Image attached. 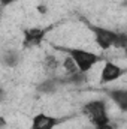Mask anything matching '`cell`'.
<instances>
[{
  "mask_svg": "<svg viewBox=\"0 0 127 129\" xmlns=\"http://www.w3.org/2000/svg\"><path fill=\"white\" fill-rule=\"evenodd\" d=\"M66 51L75 62L78 71L82 74H88L96 64H99L100 62H105L103 56L93 53V51L82 50V48H66Z\"/></svg>",
  "mask_w": 127,
  "mask_h": 129,
  "instance_id": "1",
  "label": "cell"
},
{
  "mask_svg": "<svg viewBox=\"0 0 127 129\" xmlns=\"http://www.w3.org/2000/svg\"><path fill=\"white\" fill-rule=\"evenodd\" d=\"M82 114L88 117L93 126H102L106 123H111V119L108 116L106 102L103 99H93L82 105Z\"/></svg>",
  "mask_w": 127,
  "mask_h": 129,
  "instance_id": "2",
  "label": "cell"
},
{
  "mask_svg": "<svg viewBox=\"0 0 127 129\" xmlns=\"http://www.w3.org/2000/svg\"><path fill=\"white\" fill-rule=\"evenodd\" d=\"M90 30L94 35V42L102 51H108L111 48H115L118 32L106 29V27H100V26H90Z\"/></svg>",
  "mask_w": 127,
  "mask_h": 129,
  "instance_id": "3",
  "label": "cell"
},
{
  "mask_svg": "<svg viewBox=\"0 0 127 129\" xmlns=\"http://www.w3.org/2000/svg\"><path fill=\"white\" fill-rule=\"evenodd\" d=\"M126 72H127L126 68H121L120 64H117L115 62L105 60V63H103L102 69H100V74H99V83L103 84V86L111 84V83H115Z\"/></svg>",
  "mask_w": 127,
  "mask_h": 129,
  "instance_id": "4",
  "label": "cell"
},
{
  "mask_svg": "<svg viewBox=\"0 0 127 129\" xmlns=\"http://www.w3.org/2000/svg\"><path fill=\"white\" fill-rule=\"evenodd\" d=\"M45 35H46V29H43V27H29V29H24V32H23V45L26 48L37 47L45 39Z\"/></svg>",
  "mask_w": 127,
  "mask_h": 129,
  "instance_id": "5",
  "label": "cell"
},
{
  "mask_svg": "<svg viewBox=\"0 0 127 129\" xmlns=\"http://www.w3.org/2000/svg\"><path fill=\"white\" fill-rule=\"evenodd\" d=\"M61 120L58 117L45 114V113H37L32 119V126L30 129H54Z\"/></svg>",
  "mask_w": 127,
  "mask_h": 129,
  "instance_id": "6",
  "label": "cell"
},
{
  "mask_svg": "<svg viewBox=\"0 0 127 129\" xmlns=\"http://www.w3.org/2000/svg\"><path fill=\"white\" fill-rule=\"evenodd\" d=\"M108 96L111 98V101L115 102V105H118V108L123 113L127 111V90L126 89H111V90H108Z\"/></svg>",
  "mask_w": 127,
  "mask_h": 129,
  "instance_id": "7",
  "label": "cell"
},
{
  "mask_svg": "<svg viewBox=\"0 0 127 129\" xmlns=\"http://www.w3.org/2000/svg\"><path fill=\"white\" fill-rule=\"evenodd\" d=\"M61 84H63V78H60V77H49V78H45L37 86V90L40 93H54Z\"/></svg>",
  "mask_w": 127,
  "mask_h": 129,
  "instance_id": "8",
  "label": "cell"
},
{
  "mask_svg": "<svg viewBox=\"0 0 127 129\" xmlns=\"http://www.w3.org/2000/svg\"><path fill=\"white\" fill-rule=\"evenodd\" d=\"M60 63H61V62H60L54 54H46L45 59H43V69H45L48 74L55 72V71L60 68Z\"/></svg>",
  "mask_w": 127,
  "mask_h": 129,
  "instance_id": "9",
  "label": "cell"
},
{
  "mask_svg": "<svg viewBox=\"0 0 127 129\" xmlns=\"http://www.w3.org/2000/svg\"><path fill=\"white\" fill-rule=\"evenodd\" d=\"M18 60H20V54L17 51H5L3 53V57H2V62L6 64V66H17L18 64Z\"/></svg>",
  "mask_w": 127,
  "mask_h": 129,
  "instance_id": "10",
  "label": "cell"
},
{
  "mask_svg": "<svg viewBox=\"0 0 127 129\" xmlns=\"http://www.w3.org/2000/svg\"><path fill=\"white\" fill-rule=\"evenodd\" d=\"M60 66L64 69V72H66V75H72V74H76V72H79L78 71V68H76V64L75 62L72 60V57L67 54V57H64L63 62L60 63Z\"/></svg>",
  "mask_w": 127,
  "mask_h": 129,
  "instance_id": "11",
  "label": "cell"
},
{
  "mask_svg": "<svg viewBox=\"0 0 127 129\" xmlns=\"http://www.w3.org/2000/svg\"><path fill=\"white\" fill-rule=\"evenodd\" d=\"M36 9H37V12H39V14H42V15H45V14L48 12L46 5H37V6H36Z\"/></svg>",
  "mask_w": 127,
  "mask_h": 129,
  "instance_id": "12",
  "label": "cell"
},
{
  "mask_svg": "<svg viewBox=\"0 0 127 129\" xmlns=\"http://www.w3.org/2000/svg\"><path fill=\"white\" fill-rule=\"evenodd\" d=\"M17 0H0V5L2 6H9V5H12V3H15Z\"/></svg>",
  "mask_w": 127,
  "mask_h": 129,
  "instance_id": "13",
  "label": "cell"
},
{
  "mask_svg": "<svg viewBox=\"0 0 127 129\" xmlns=\"http://www.w3.org/2000/svg\"><path fill=\"white\" fill-rule=\"evenodd\" d=\"M94 129H115L111 123H106V125H102V126H96Z\"/></svg>",
  "mask_w": 127,
  "mask_h": 129,
  "instance_id": "14",
  "label": "cell"
},
{
  "mask_svg": "<svg viewBox=\"0 0 127 129\" xmlns=\"http://www.w3.org/2000/svg\"><path fill=\"white\" fill-rule=\"evenodd\" d=\"M2 98H3V90L0 89V101H2Z\"/></svg>",
  "mask_w": 127,
  "mask_h": 129,
  "instance_id": "15",
  "label": "cell"
}]
</instances>
